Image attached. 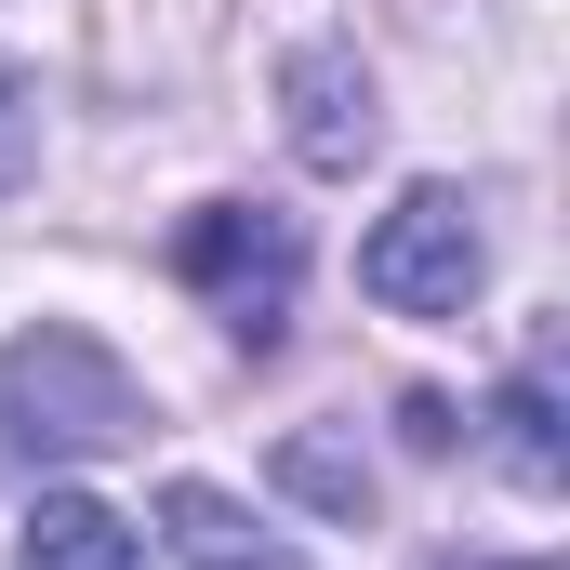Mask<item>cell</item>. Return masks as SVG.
<instances>
[{
    "mask_svg": "<svg viewBox=\"0 0 570 570\" xmlns=\"http://www.w3.org/2000/svg\"><path fill=\"white\" fill-rule=\"evenodd\" d=\"M27 173H40V80L0 53V199H13Z\"/></svg>",
    "mask_w": 570,
    "mask_h": 570,
    "instance_id": "obj_9",
    "label": "cell"
},
{
    "mask_svg": "<svg viewBox=\"0 0 570 570\" xmlns=\"http://www.w3.org/2000/svg\"><path fill=\"white\" fill-rule=\"evenodd\" d=\"M120 438H146V385L94 332L40 318V332L0 345V478H67V464H94Z\"/></svg>",
    "mask_w": 570,
    "mask_h": 570,
    "instance_id": "obj_1",
    "label": "cell"
},
{
    "mask_svg": "<svg viewBox=\"0 0 570 570\" xmlns=\"http://www.w3.org/2000/svg\"><path fill=\"white\" fill-rule=\"evenodd\" d=\"M279 491L318 504V518H372V464L332 451V438H279Z\"/></svg>",
    "mask_w": 570,
    "mask_h": 570,
    "instance_id": "obj_8",
    "label": "cell"
},
{
    "mask_svg": "<svg viewBox=\"0 0 570 570\" xmlns=\"http://www.w3.org/2000/svg\"><path fill=\"white\" fill-rule=\"evenodd\" d=\"M159 531H173V558L186 570H305V544H279L253 504H226L213 478H173L159 491Z\"/></svg>",
    "mask_w": 570,
    "mask_h": 570,
    "instance_id": "obj_5",
    "label": "cell"
},
{
    "mask_svg": "<svg viewBox=\"0 0 570 570\" xmlns=\"http://www.w3.org/2000/svg\"><path fill=\"white\" fill-rule=\"evenodd\" d=\"M13 570H146V531L94 491H40L27 531H13Z\"/></svg>",
    "mask_w": 570,
    "mask_h": 570,
    "instance_id": "obj_6",
    "label": "cell"
},
{
    "mask_svg": "<svg viewBox=\"0 0 570 570\" xmlns=\"http://www.w3.org/2000/svg\"><path fill=\"white\" fill-rule=\"evenodd\" d=\"M491 279V239H478V199L464 186H412L372 239H358V292L399 305V318H464Z\"/></svg>",
    "mask_w": 570,
    "mask_h": 570,
    "instance_id": "obj_3",
    "label": "cell"
},
{
    "mask_svg": "<svg viewBox=\"0 0 570 570\" xmlns=\"http://www.w3.org/2000/svg\"><path fill=\"white\" fill-rule=\"evenodd\" d=\"M504 464L531 478V491H558L570 478V438H558V332H531V358H518V385H504Z\"/></svg>",
    "mask_w": 570,
    "mask_h": 570,
    "instance_id": "obj_7",
    "label": "cell"
},
{
    "mask_svg": "<svg viewBox=\"0 0 570 570\" xmlns=\"http://www.w3.org/2000/svg\"><path fill=\"white\" fill-rule=\"evenodd\" d=\"M173 279L199 292L253 358L292 332V279H305V226L266 213V199H199L186 226H173Z\"/></svg>",
    "mask_w": 570,
    "mask_h": 570,
    "instance_id": "obj_2",
    "label": "cell"
},
{
    "mask_svg": "<svg viewBox=\"0 0 570 570\" xmlns=\"http://www.w3.org/2000/svg\"><path fill=\"white\" fill-rule=\"evenodd\" d=\"M279 107H292V159L305 173H358L385 146V94H372L358 40H292L279 53Z\"/></svg>",
    "mask_w": 570,
    "mask_h": 570,
    "instance_id": "obj_4",
    "label": "cell"
}]
</instances>
